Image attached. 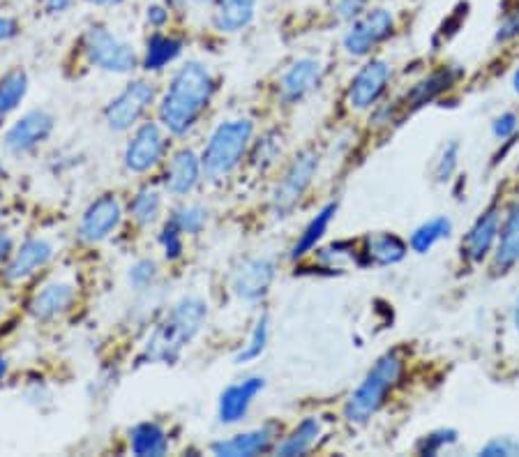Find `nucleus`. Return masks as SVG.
Here are the masks:
<instances>
[{"mask_svg": "<svg viewBox=\"0 0 519 457\" xmlns=\"http://www.w3.org/2000/svg\"><path fill=\"white\" fill-rule=\"evenodd\" d=\"M213 77L208 67L197 61L187 63L171 79L169 91L160 104V121L171 134H185L199 121L203 109L213 97Z\"/></svg>", "mask_w": 519, "mask_h": 457, "instance_id": "obj_1", "label": "nucleus"}, {"mask_svg": "<svg viewBox=\"0 0 519 457\" xmlns=\"http://www.w3.org/2000/svg\"><path fill=\"white\" fill-rule=\"evenodd\" d=\"M206 317L208 307L201 298H185V301H180L167 317L155 326V331L150 333L141 361L164 365L176 363L180 354H183V349L201 331Z\"/></svg>", "mask_w": 519, "mask_h": 457, "instance_id": "obj_2", "label": "nucleus"}, {"mask_svg": "<svg viewBox=\"0 0 519 457\" xmlns=\"http://www.w3.org/2000/svg\"><path fill=\"white\" fill-rule=\"evenodd\" d=\"M404 374V356L400 349L386 351L379 361L372 365V370L365 374L360 386L351 393L349 402L344 407V416L349 423H367L379 409L386 404L388 395L400 384Z\"/></svg>", "mask_w": 519, "mask_h": 457, "instance_id": "obj_3", "label": "nucleus"}, {"mask_svg": "<svg viewBox=\"0 0 519 457\" xmlns=\"http://www.w3.org/2000/svg\"><path fill=\"white\" fill-rule=\"evenodd\" d=\"M254 125L247 118L229 121L217 127L210 137L206 151L201 155L203 174L210 181H220L238 167L252 141Z\"/></svg>", "mask_w": 519, "mask_h": 457, "instance_id": "obj_4", "label": "nucleus"}, {"mask_svg": "<svg viewBox=\"0 0 519 457\" xmlns=\"http://www.w3.org/2000/svg\"><path fill=\"white\" fill-rule=\"evenodd\" d=\"M84 47L88 61L104 72L127 74L137 67V54H134V49L127 42L118 40L114 33H109L107 28H90L86 33Z\"/></svg>", "mask_w": 519, "mask_h": 457, "instance_id": "obj_5", "label": "nucleus"}, {"mask_svg": "<svg viewBox=\"0 0 519 457\" xmlns=\"http://www.w3.org/2000/svg\"><path fill=\"white\" fill-rule=\"evenodd\" d=\"M319 169V155L314 151H303L296 160L291 162L287 174L280 183H277L273 192V211L277 215H287L298 206V201L303 199L307 187L312 185L314 174Z\"/></svg>", "mask_w": 519, "mask_h": 457, "instance_id": "obj_6", "label": "nucleus"}, {"mask_svg": "<svg viewBox=\"0 0 519 457\" xmlns=\"http://www.w3.org/2000/svg\"><path fill=\"white\" fill-rule=\"evenodd\" d=\"M395 28L393 14L383 7H376L353 21L349 31L344 35V49L349 51L351 56H367L374 47L390 37Z\"/></svg>", "mask_w": 519, "mask_h": 457, "instance_id": "obj_7", "label": "nucleus"}, {"mask_svg": "<svg viewBox=\"0 0 519 457\" xmlns=\"http://www.w3.org/2000/svg\"><path fill=\"white\" fill-rule=\"evenodd\" d=\"M155 100V88L146 81H134L120 93L104 111L107 125L116 132H125L141 121L150 104Z\"/></svg>", "mask_w": 519, "mask_h": 457, "instance_id": "obj_8", "label": "nucleus"}, {"mask_svg": "<svg viewBox=\"0 0 519 457\" xmlns=\"http://www.w3.org/2000/svg\"><path fill=\"white\" fill-rule=\"evenodd\" d=\"M390 74H393V67H390L386 61L367 63L363 70L353 77L349 93H346L349 107L356 111H365L374 107V104L379 102V97L386 93Z\"/></svg>", "mask_w": 519, "mask_h": 457, "instance_id": "obj_9", "label": "nucleus"}, {"mask_svg": "<svg viewBox=\"0 0 519 457\" xmlns=\"http://www.w3.org/2000/svg\"><path fill=\"white\" fill-rule=\"evenodd\" d=\"M164 148H167V141H164L160 127L155 123L141 125L125 148V167L134 174H144L160 164Z\"/></svg>", "mask_w": 519, "mask_h": 457, "instance_id": "obj_10", "label": "nucleus"}, {"mask_svg": "<svg viewBox=\"0 0 519 457\" xmlns=\"http://www.w3.org/2000/svg\"><path fill=\"white\" fill-rule=\"evenodd\" d=\"M499 229H501V208L494 204L471 224L469 234H466L462 241V257L473 266L483 264V261L494 252L496 238H499Z\"/></svg>", "mask_w": 519, "mask_h": 457, "instance_id": "obj_11", "label": "nucleus"}, {"mask_svg": "<svg viewBox=\"0 0 519 457\" xmlns=\"http://www.w3.org/2000/svg\"><path fill=\"white\" fill-rule=\"evenodd\" d=\"M51 130H54V118L47 111H28L5 134V148L14 155L28 153L35 146H40L42 141H47Z\"/></svg>", "mask_w": 519, "mask_h": 457, "instance_id": "obj_12", "label": "nucleus"}, {"mask_svg": "<svg viewBox=\"0 0 519 457\" xmlns=\"http://www.w3.org/2000/svg\"><path fill=\"white\" fill-rule=\"evenodd\" d=\"M275 280V261L268 257L247 259L233 275V291L243 301H261Z\"/></svg>", "mask_w": 519, "mask_h": 457, "instance_id": "obj_13", "label": "nucleus"}, {"mask_svg": "<svg viewBox=\"0 0 519 457\" xmlns=\"http://www.w3.org/2000/svg\"><path fill=\"white\" fill-rule=\"evenodd\" d=\"M120 204L114 194H104L93 204L88 206V211L81 217L79 224V236L86 243H100L107 238L120 224Z\"/></svg>", "mask_w": 519, "mask_h": 457, "instance_id": "obj_14", "label": "nucleus"}, {"mask_svg": "<svg viewBox=\"0 0 519 457\" xmlns=\"http://www.w3.org/2000/svg\"><path fill=\"white\" fill-rule=\"evenodd\" d=\"M519 264V199L506 208L501 215V229L496 238L492 268L496 275L508 273Z\"/></svg>", "mask_w": 519, "mask_h": 457, "instance_id": "obj_15", "label": "nucleus"}, {"mask_svg": "<svg viewBox=\"0 0 519 457\" xmlns=\"http://www.w3.org/2000/svg\"><path fill=\"white\" fill-rule=\"evenodd\" d=\"M263 386H266V381H263L261 377H250V379L238 381V384L229 386L220 397V409H217L220 421L224 425H233V423L243 421V418L247 416V411H250V407H252V402L257 400V395L263 391Z\"/></svg>", "mask_w": 519, "mask_h": 457, "instance_id": "obj_16", "label": "nucleus"}, {"mask_svg": "<svg viewBox=\"0 0 519 457\" xmlns=\"http://www.w3.org/2000/svg\"><path fill=\"white\" fill-rule=\"evenodd\" d=\"M275 437H277L275 427L263 425V427H259V430L243 432V434H236V437H231V439L215 441V444L210 446V451L220 457H254V455L270 451V448H273Z\"/></svg>", "mask_w": 519, "mask_h": 457, "instance_id": "obj_17", "label": "nucleus"}, {"mask_svg": "<svg viewBox=\"0 0 519 457\" xmlns=\"http://www.w3.org/2000/svg\"><path fill=\"white\" fill-rule=\"evenodd\" d=\"M51 254H54V247H51L47 241H42V238H28V241L14 252L12 261L7 264L5 277L10 282L26 280V277H30L49 264Z\"/></svg>", "mask_w": 519, "mask_h": 457, "instance_id": "obj_18", "label": "nucleus"}, {"mask_svg": "<svg viewBox=\"0 0 519 457\" xmlns=\"http://www.w3.org/2000/svg\"><path fill=\"white\" fill-rule=\"evenodd\" d=\"M409 245L393 231H376L363 238V257L365 264L372 266H395L406 257Z\"/></svg>", "mask_w": 519, "mask_h": 457, "instance_id": "obj_19", "label": "nucleus"}, {"mask_svg": "<svg viewBox=\"0 0 519 457\" xmlns=\"http://www.w3.org/2000/svg\"><path fill=\"white\" fill-rule=\"evenodd\" d=\"M321 63L314 58H300L293 63L282 77V97L284 102H300L307 93L319 86Z\"/></svg>", "mask_w": 519, "mask_h": 457, "instance_id": "obj_20", "label": "nucleus"}, {"mask_svg": "<svg viewBox=\"0 0 519 457\" xmlns=\"http://www.w3.org/2000/svg\"><path fill=\"white\" fill-rule=\"evenodd\" d=\"M203 174L201 157L192 151H180L173 155V160L167 169V190L171 194H190L197 187Z\"/></svg>", "mask_w": 519, "mask_h": 457, "instance_id": "obj_21", "label": "nucleus"}, {"mask_svg": "<svg viewBox=\"0 0 519 457\" xmlns=\"http://www.w3.org/2000/svg\"><path fill=\"white\" fill-rule=\"evenodd\" d=\"M457 79V72L453 70V67H443V70H436L432 72L430 77L420 79L416 86L411 88L409 93H406L404 97V114L406 111H416L420 107H425L427 102H432L439 97L441 93H446L450 86L455 84Z\"/></svg>", "mask_w": 519, "mask_h": 457, "instance_id": "obj_22", "label": "nucleus"}, {"mask_svg": "<svg viewBox=\"0 0 519 457\" xmlns=\"http://www.w3.org/2000/svg\"><path fill=\"white\" fill-rule=\"evenodd\" d=\"M72 301H74V289L70 284H63V282L49 284V287H44L40 294L30 301V314L40 321H49L58 317V314H63L67 307L72 305Z\"/></svg>", "mask_w": 519, "mask_h": 457, "instance_id": "obj_23", "label": "nucleus"}, {"mask_svg": "<svg viewBox=\"0 0 519 457\" xmlns=\"http://www.w3.org/2000/svg\"><path fill=\"white\" fill-rule=\"evenodd\" d=\"M259 0H217L215 26L222 33H238L250 24Z\"/></svg>", "mask_w": 519, "mask_h": 457, "instance_id": "obj_24", "label": "nucleus"}, {"mask_svg": "<svg viewBox=\"0 0 519 457\" xmlns=\"http://www.w3.org/2000/svg\"><path fill=\"white\" fill-rule=\"evenodd\" d=\"M321 437V418L317 416H307L305 421H300L289 437H284L282 444H277V455L282 457H296L305 455L312 451V446L317 444V439Z\"/></svg>", "mask_w": 519, "mask_h": 457, "instance_id": "obj_25", "label": "nucleus"}, {"mask_svg": "<svg viewBox=\"0 0 519 457\" xmlns=\"http://www.w3.org/2000/svg\"><path fill=\"white\" fill-rule=\"evenodd\" d=\"M335 213H337V204H335V201H330V204L323 206L321 211L312 217L310 224H307V227L303 229V234H300L296 245H293V250H291L293 261L303 259L305 254L317 250V245L321 243V238L326 236V231L330 227V222H333Z\"/></svg>", "mask_w": 519, "mask_h": 457, "instance_id": "obj_26", "label": "nucleus"}, {"mask_svg": "<svg viewBox=\"0 0 519 457\" xmlns=\"http://www.w3.org/2000/svg\"><path fill=\"white\" fill-rule=\"evenodd\" d=\"M132 453L139 457H160L169 451L167 432L157 423H141L130 434Z\"/></svg>", "mask_w": 519, "mask_h": 457, "instance_id": "obj_27", "label": "nucleus"}, {"mask_svg": "<svg viewBox=\"0 0 519 457\" xmlns=\"http://www.w3.org/2000/svg\"><path fill=\"white\" fill-rule=\"evenodd\" d=\"M450 231H453V222H450L446 215L432 217V220L423 222L416 231H413L409 238V247L418 254H427L436 243H441L443 238H448Z\"/></svg>", "mask_w": 519, "mask_h": 457, "instance_id": "obj_28", "label": "nucleus"}, {"mask_svg": "<svg viewBox=\"0 0 519 457\" xmlns=\"http://www.w3.org/2000/svg\"><path fill=\"white\" fill-rule=\"evenodd\" d=\"M28 93V74L17 67L0 79V118L12 114Z\"/></svg>", "mask_w": 519, "mask_h": 457, "instance_id": "obj_29", "label": "nucleus"}, {"mask_svg": "<svg viewBox=\"0 0 519 457\" xmlns=\"http://www.w3.org/2000/svg\"><path fill=\"white\" fill-rule=\"evenodd\" d=\"M183 51V42L173 40V37L167 35H153L148 40V49H146V70L148 72H157L162 67H167L169 63L176 61Z\"/></svg>", "mask_w": 519, "mask_h": 457, "instance_id": "obj_30", "label": "nucleus"}, {"mask_svg": "<svg viewBox=\"0 0 519 457\" xmlns=\"http://www.w3.org/2000/svg\"><path fill=\"white\" fill-rule=\"evenodd\" d=\"M162 211V197L155 190H141L130 204V213L139 224H153Z\"/></svg>", "mask_w": 519, "mask_h": 457, "instance_id": "obj_31", "label": "nucleus"}, {"mask_svg": "<svg viewBox=\"0 0 519 457\" xmlns=\"http://www.w3.org/2000/svg\"><path fill=\"white\" fill-rule=\"evenodd\" d=\"M266 347H268V317H261L257 321V326H254L250 344H245V349L236 356V363L243 365V363L257 361L263 351H266Z\"/></svg>", "mask_w": 519, "mask_h": 457, "instance_id": "obj_32", "label": "nucleus"}, {"mask_svg": "<svg viewBox=\"0 0 519 457\" xmlns=\"http://www.w3.org/2000/svg\"><path fill=\"white\" fill-rule=\"evenodd\" d=\"M453 444H457V432L450 430V427H441V430L425 434V437L418 441L416 451L420 455H439L441 451H446V448Z\"/></svg>", "mask_w": 519, "mask_h": 457, "instance_id": "obj_33", "label": "nucleus"}, {"mask_svg": "<svg viewBox=\"0 0 519 457\" xmlns=\"http://www.w3.org/2000/svg\"><path fill=\"white\" fill-rule=\"evenodd\" d=\"M171 222L176 224V227L183 231V234H199V231L206 227V211L199 206H185V208H178L176 213H173Z\"/></svg>", "mask_w": 519, "mask_h": 457, "instance_id": "obj_34", "label": "nucleus"}, {"mask_svg": "<svg viewBox=\"0 0 519 457\" xmlns=\"http://www.w3.org/2000/svg\"><path fill=\"white\" fill-rule=\"evenodd\" d=\"M457 164H460V144L450 141V144L443 148L439 162H436V181L448 183L455 174Z\"/></svg>", "mask_w": 519, "mask_h": 457, "instance_id": "obj_35", "label": "nucleus"}, {"mask_svg": "<svg viewBox=\"0 0 519 457\" xmlns=\"http://www.w3.org/2000/svg\"><path fill=\"white\" fill-rule=\"evenodd\" d=\"M160 243H162L164 254H167L169 261L178 259L180 254H183V231H180L176 224L169 220L167 224H164V229L160 234Z\"/></svg>", "mask_w": 519, "mask_h": 457, "instance_id": "obj_36", "label": "nucleus"}, {"mask_svg": "<svg viewBox=\"0 0 519 457\" xmlns=\"http://www.w3.org/2000/svg\"><path fill=\"white\" fill-rule=\"evenodd\" d=\"M155 277H157V266L155 261L150 259H141L130 268V284L137 291L150 287V284L155 282Z\"/></svg>", "mask_w": 519, "mask_h": 457, "instance_id": "obj_37", "label": "nucleus"}, {"mask_svg": "<svg viewBox=\"0 0 519 457\" xmlns=\"http://www.w3.org/2000/svg\"><path fill=\"white\" fill-rule=\"evenodd\" d=\"M478 455L485 457H513L519 455V439L515 437H496L490 444H485L480 448Z\"/></svg>", "mask_w": 519, "mask_h": 457, "instance_id": "obj_38", "label": "nucleus"}, {"mask_svg": "<svg viewBox=\"0 0 519 457\" xmlns=\"http://www.w3.org/2000/svg\"><path fill=\"white\" fill-rule=\"evenodd\" d=\"M517 127H519V118H517V114H513V111H506V114H501V116H496L494 118V123H492V134L496 139H510L513 137V134L517 132Z\"/></svg>", "mask_w": 519, "mask_h": 457, "instance_id": "obj_39", "label": "nucleus"}, {"mask_svg": "<svg viewBox=\"0 0 519 457\" xmlns=\"http://www.w3.org/2000/svg\"><path fill=\"white\" fill-rule=\"evenodd\" d=\"M519 35V3L510 10L503 21L499 24V31H496V42H510Z\"/></svg>", "mask_w": 519, "mask_h": 457, "instance_id": "obj_40", "label": "nucleus"}, {"mask_svg": "<svg viewBox=\"0 0 519 457\" xmlns=\"http://www.w3.org/2000/svg\"><path fill=\"white\" fill-rule=\"evenodd\" d=\"M365 5L367 0H337V14H340V19L356 21L365 12Z\"/></svg>", "mask_w": 519, "mask_h": 457, "instance_id": "obj_41", "label": "nucleus"}, {"mask_svg": "<svg viewBox=\"0 0 519 457\" xmlns=\"http://www.w3.org/2000/svg\"><path fill=\"white\" fill-rule=\"evenodd\" d=\"M167 19H169V12L164 10V7H150V10H148V21L157 28L167 24Z\"/></svg>", "mask_w": 519, "mask_h": 457, "instance_id": "obj_42", "label": "nucleus"}, {"mask_svg": "<svg viewBox=\"0 0 519 457\" xmlns=\"http://www.w3.org/2000/svg\"><path fill=\"white\" fill-rule=\"evenodd\" d=\"M14 33H17V24L12 19L0 17V42H7L10 37H14Z\"/></svg>", "mask_w": 519, "mask_h": 457, "instance_id": "obj_43", "label": "nucleus"}, {"mask_svg": "<svg viewBox=\"0 0 519 457\" xmlns=\"http://www.w3.org/2000/svg\"><path fill=\"white\" fill-rule=\"evenodd\" d=\"M10 252H12V238L10 234H3V231H0V264L10 257Z\"/></svg>", "mask_w": 519, "mask_h": 457, "instance_id": "obj_44", "label": "nucleus"}, {"mask_svg": "<svg viewBox=\"0 0 519 457\" xmlns=\"http://www.w3.org/2000/svg\"><path fill=\"white\" fill-rule=\"evenodd\" d=\"M70 5H72V0H47V10L54 12V14L67 10Z\"/></svg>", "mask_w": 519, "mask_h": 457, "instance_id": "obj_45", "label": "nucleus"}, {"mask_svg": "<svg viewBox=\"0 0 519 457\" xmlns=\"http://www.w3.org/2000/svg\"><path fill=\"white\" fill-rule=\"evenodd\" d=\"M513 326H515V331H517V335H519V296H517L515 310H513Z\"/></svg>", "mask_w": 519, "mask_h": 457, "instance_id": "obj_46", "label": "nucleus"}, {"mask_svg": "<svg viewBox=\"0 0 519 457\" xmlns=\"http://www.w3.org/2000/svg\"><path fill=\"white\" fill-rule=\"evenodd\" d=\"M169 7H176V10H183V7L190 5V0H167Z\"/></svg>", "mask_w": 519, "mask_h": 457, "instance_id": "obj_47", "label": "nucleus"}, {"mask_svg": "<svg viewBox=\"0 0 519 457\" xmlns=\"http://www.w3.org/2000/svg\"><path fill=\"white\" fill-rule=\"evenodd\" d=\"M5 374H7V361H5V358H3V356H0V384H3Z\"/></svg>", "mask_w": 519, "mask_h": 457, "instance_id": "obj_48", "label": "nucleus"}, {"mask_svg": "<svg viewBox=\"0 0 519 457\" xmlns=\"http://www.w3.org/2000/svg\"><path fill=\"white\" fill-rule=\"evenodd\" d=\"M90 3H95V5H118V3H123V0H90Z\"/></svg>", "mask_w": 519, "mask_h": 457, "instance_id": "obj_49", "label": "nucleus"}, {"mask_svg": "<svg viewBox=\"0 0 519 457\" xmlns=\"http://www.w3.org/2000/svg\"><path fill=\"white\" fill-rule=\"evenodd\" d=\"M513 91L519 95V67H517L515 74H513Z\"/></svg>", "mask_w": 519, "mask_h": 457, "instance_id": "obj_50", "label": "nucleus"}, {"mask_svg": "<svg viewBox=\"0 0 519 457\" xmlns=\"http://www.w3.org/2000/svg\"><path fill=\"white\" fill-rule=\"evenodd\" d=\"M203 3H210V0H190V5H203Z\"/></svg>", "mask_w": 519, "mask_h": 457, "instance_id": "obj_51", "label": "nucleus"}, {"mask_svg": "<svg viewBox=\"0 0 519 457\" xmlns=\"http://www.w3.org/2000/svg\"><path fill=\"white\" fill-rule=\"evenodd\" d=\"M3 176H5V167H3V162H0V181H3Z\"/></svg>", "mask_w": 519, "mask_h": 457, "instance_id": "obj_52", "label": "nucleus"}, {"mask_svg": "<svg viewBox=\"0 0 519 457\" xmlns=\"http://www.w3.org/2000/svg\"><path fill=\"white\" fill-rule=\"evenodd\" d=\"M3 310H5V301H3V298H0V314H3Z\"/></svg>", "mask_w": 519, "mask_h": 457, "instance_id": "obj_53", "label": "nucleus"}]
</instances>
